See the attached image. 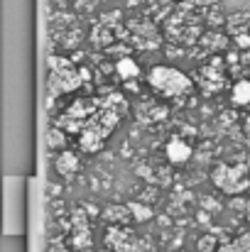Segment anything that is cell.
<instances>
[{
	"label": "cell",
	"instance_id": "cell-10",
	"mask_svg": "<svg viewBox=\"0 0 250 252\" xmlns=\"http://www.w3.org/2000/svg\"><path fill=\"white\" fill-rule=\"evenodd\" d=\"M128 208H130V213H133V220H138V223H143V220L152 218V211H150V208H145L143 203H128Z\"/></svg>",
	"mask_w": 250,
	"mask_h": 252
},
{
	"label": "cell",
	"instance_id": "cell-5",
	"mask_svg": "<svg viewBox=\"0 0 250 252\" xmlns=\"http://www.w3.org/2000/svg\"><path fill=\"white\" fill-rule=\"evenodd\" d=\"M189 157H191V147H189L184 140L172 137V140L167 142V159H169L172 164H184V162H189Z\"/></svg>",
	"mask_w": 250,
	"mask_h": 252
},
{
	"label": "cell",
	"instance_id": "cell-6",
	"mask_svg": "<svg viewBox=\"0 0 250 252\" xmlns=\"http://www.w3.org/2000/svg\"><path fill=\"white\" fill-rule=\"evenodd\" d=\"M57 171L62 176H74L79 171V157L74 152H62L57 157Z\"/></svg>",
	"mask_w": 250,
	"mask_h": 252
},
{
	"label": "cell",
	"instance_id": "cell-3",
	"mask_svg": "<svg viewBox=\"0 0 250 252\" xmlns=\"http://www.w3.org/2000/svg\"><path fill=\"white\" fill-rule=\"evenodd\" d=\"M214 184L226 193H238V191L248 189V181L243 179L241 169L231 167V164H221L214 169Z\"/></svg>",
	"mask_w": 250,
	"mask_h": 252
},
{
	"label": "cell",
	"instance_id": "cell-1",
	"mask_svg": "<svg viewBox=\"0 0 250 252\" xmlns=\"http://www.w3.org/2000/svg\"><path fill=\"white\" fill-rule=\"evenodd\" d=\"M150 86L162 98H179L191 91L189 76H184L181 71H177L172 66H155L150 71Z\"/></svg>",
	"mask_w": 250,
	"mask_h": 252
},
{
	"label": "cell",
	"instance_id": "cell-7",
	"mask_svg": "<svg viewBox=\"0 0 250 252\" xmlns=\"http://www.w3.org/2000/svg\"><path fill=\"white\" fill-rule=\"evenodd\" d=\"M115 69H118V76H123V79H128V81L140 76V66H138V64H135L130 57H123V59H118V66H115Z\"/></svg>",
	"mask_w": 250,
	"mask_h": 252
},
{
	"label": "cell",
	"instance_id": "cell-11",
	"mask_svg": "<svg viewBox=\"0 0 250 252\" xmlns=\"http://www.w3.org/2000/svg\"><path fill=\"white\" fill-rule=\"evenodd\" d=\"M64 145H67L64 132H62V130H57V127H52V130H49V147H54V150L59 147V150H62Z\"/></svg>",
	"mask_w": 250,
	"mask_h": 252
},
{
	"label": "cell",
	"instance_id": "cell-9",
	"mask_svg": "<svg viewBox=\"0 0 250 252\" xmlns=\"http://www.w3.org/2000/svg\"><path fill=\"white\" fill-rule=\"evenodd\" d=\"M216 252H250V233H246L243 238H238V240H236V243H231V245L218 248Z\"/></svg>",
	"mask_w": 250,
	"mask_h": 252
},
{
	"label": "cell",
	"instance_id": "cell-8",
	"mask_svg": "<svg viewBox=\"0 0 250 252\" xmlns=\"http://www.w3.org/2000/svg\"><path fill=\"white\" fill-rule=\"evenodd\" d=\"M233 103L238 105H248L250 103V81H241L233 88Z\"/></svg>",
	"mask_w": 250,
	"mask_h": 252
},
{
	"label": "cell",
	"instance_id": "cell-12",
	"mask_svg": "<svg viewBox=\"0 0 250 252\" xmlns=\"http://www.w3.org/2000/svg\"><path fill=\"white\" fill-rule=\"evenodd\" d=\"M199 250L201 252H216L218 248H216V240H214V238H204V240L199 243Z\"/></svg>",
	"mask_w": 250,
	"mask_h": 252
},
{
	"label": "cell",
	"instance_id": "cell-13",
	"mask_svg": "<svg viewBox=\"0 0 250 252\" xmlns=\"http://www.w3.org/2000/svg\"><path fill=\"white\" fill-rule=\"evenodd\" d=\"M138 252H155V248L147 243V240H140V245H138Z\"/></svg>",
	"mask_w": 250,
	"mask_h": 252
},
{
	"label": "cell",
	"instance_id": "cell-2",
	"mask_svg": "<svg viewBox=\"0 0 250 252\" xmlns=\"http://www.w3.org/2000/svg\"><path fill=\"white\" fill-rule=\"evenodd\" d=\"M81 86V71H76L67 59H52V91L69 93Z\"/></svg>",
	"mask_w": 250,
	"mask_h": 252
},
{
	"label": "cell",
	"instance_id": "cell-4",
	"mask_svg": "<svg viewBox=\"0 0 250 252\" xmlns=\"http://www.w3.org/2000/svg\"><path fill=\"white\" fill-rule=\"evenodd\" d=\"M106 245L113 252H138L140 240H138V235H135L130 228H125V225H113V228H108V233H106Z\"/></svg>",
	"mask_w": 250,
	"mask_h": 252
}]
</instances>
